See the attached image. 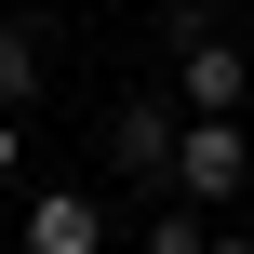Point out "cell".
Segmentation results:
<instances>
[{"instance_id": "cell-1", "label": "cell", "mask_w": 254, "mask_h": 254, "mask_svg": "<svg viewBox=\"0 0 254 254\" xmlns=\"http://www.w3.org/2000/svg\"><path fill=\"white\" fill-rule=\"evenodd\" d=\"M174 188H188V201H214V214L254 188V134H241V107H188V121H174Z\"/></svg>"}, {"instance_id": "cell-2", "label": "cell", "mask_w": 254, "mask_h": 254, "mask_svg": "<svg viewBox=\"0 0 254 254\" xmlns=\"http://www.w3.org/2000/svg\"><path fill=\"white\" fill-rule=\"evenodd\" d=\"M107 174L121 188H174V107L161 94H121L107 107Z\"/></svg>"}, {"instance_id": "cell-3", "label": "cell", "mask_w": 254, "mask_h": 254, "mask_svg": "<svg viewBox=\"0 0 254 254\" xmlns=\"http://www.w3.org/2000/svg\"><path fill=\"white\" fill-rule=\"evenodd\" d=\"M13 241H27V254H94V241H107V201H94V188H27Z\"/></svg>"}, {"instance_id": "cell-4", "label": "cell", "mask_w": 254, "mask_h": 254, "mask_svg": "<svg viewBox=\"0 0 254 254\" xmlns=\"http://www.w3.org/2000/svg\"><path fill=\"white\" fill-rule=\"evenodd\" d=\"M174 80H188V107H241L254 54H228V27H174Z\"/></svg>"}, {"instance_id": "cell-5", "label": "cell", "mask_w": 254, "mask_h": 254, "mask_svg": "<svg viewBox=\"0 0 254 254\" xmlns=\"http://www.w3.org/2000/svg\"><path fill=\"white\" fill-rule=\"evenodd\" d=\"M54 80V40H40V13H0V107H27Z\"/></svg>"}, {"instance_id": "cell-6", "label": "cell", "mask_w": 254, "mask_h": 254, "mask_svg": "<svg viewBox=\"0 0 254 254\" xmlns=\"http://www.w3.org/2000/svg\"><path fill=\"white\" fill-rule=\"evenodd\" d=\"M27 174V107H0V188Z\"/></svg>"}]
</instances>
